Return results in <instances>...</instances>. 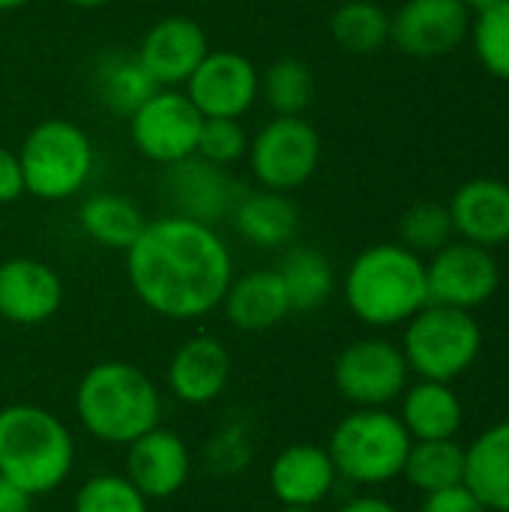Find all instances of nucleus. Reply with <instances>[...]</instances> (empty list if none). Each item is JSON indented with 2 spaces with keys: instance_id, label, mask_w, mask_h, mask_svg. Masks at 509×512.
Returning a JSON list of instances; mask_svg holds the SVG:
<instances>
[{
  "instance_id": "obj_1",
  "label": "nucleus",
  "mask_w": 509,
  "mask_h": 512,
  "mask_svg": "<svg viewBox=\"0 0 509 512\" xmlns=\"http://www.w3.org/2000/svg\"><path fill=\"white\" fill-rule=\"evenodd\" d=\"M126 279L153 315L195 321L222 306L234 279V258L213 225L168 213L147 219L126 249Z\"/></svg>"
},
{
  "instance_id": "obj_2",
  "label": "nucleus",
  "mask_w": 509,
  "mask_h": 512,
  "mask_svg": "<svg viewBox=\"0 0 509 512\" xmlns=\"http://www.w3.org/2000/svg\"><path fill=\"white\" fill-rule=\"evenodd\" d=\"M81 429L111 447H129L162 420V396L153 378L135 363L105 360L90 366L75 387Z\"/></svg>"
},
{
  "instance_id": "obj_3",
  "label": "nucleus",
  "mask_w": 509,
  "mask_h": 512,
  "mask_svg": "<svg viewBox=\"0 0 509 512\" xmlns=\"http://www.w3.org/2000/svg\"><path fill=\"white\" fill-rule=\"evenodd\" d=\"M342 294L354 318L375 330L408 324L429 303L426 261L402 243H375L345 270Z\"/></svg>"
},
{
  "instance_id": "obj_4",
  "label": "nucleus",
  "mask_w": 509,
  "mask_h": 512,
  "mask_svg": "<svg viewBox=\"0 0 509 512\" xmlns=\"http://www.w3.org/2000/svg\"><path fill=\"white\" fill-rule=\"evenodd\" d=\"M69 426L42 405L15 402L0 408V474L27 495L57 492L75 468Z\"/></svg>"
},
{
  "instance_id": "obj_5",
  "label": "nucleus",
  "mask_w": 509,
  "mask_h": 512,
  "mask_svg": "<svg viewBox=\"0 0 509 512\" xmlns=\"http://www.w3.org/2000/svg\"><path fill=\"white\" fill-rule=\"evenodd\" d=\"M18 162L24 174V192L39 201L60 204L84 192L93 177L96 150L78 123L66 117H48L24 135Z\"/></svg>"
},
{
  "instance_id": "obj_6",
  "label": "nucleus",
  "mask_w": 509,
  "mask_h": 512,
  "mask_svg": "<svg viewBox=\"0 0 509 512\" xmlns=\"http://www.w3.org/2000/svg\"><path fill=\"white\" fill-rule=\"evenodd\" d=\"M411 435L387 408H354L327 441L336 474L354 486H384L402 477Z\"/></svg>"
},
{
  "instance_id": "obj_7",
  "label": "nucleus",
  "mask_w": 509,
  "mask_h": 512,
  "mask_svg": "<svg viewBox=\"0 0 509 512\" xmlns=\"http://www.w3.org/2000/svg\"><path fill=\"white\" fill-rule=\"evenodd\" d=\"M399 348L414 375H420L423 381L453 384L477 363L483 351V330L474 312L426 303L405 324Z\"/></svg>"
},
{
  "instance_id": "obj_8",
  "label": "nucleus",
  "mask_w": 509,
  "mask_h": 512,
  "mask_svg": "<svg viewBox=\"0 0 509 512\" xmlns=\"http://www.w3.org/2000/svg\"><path fill=\"white\" fill-rule=\"evenodd\" d=\"M249 168L261 189L294 192L309 183L321 162V135L303 117H273L249 138Z\"/></svg>"
},
{
  "instance_id": "obj_9",
  "label": "nucleus",
  "mask_w": 509,
  "mask_h": 512,
  "mask_svg": "<svg viewBox=\"0 0 509 512\" xmlns=\"http://www.w3.org/2000/svg\"><path fill=\"white\" fill-rule=\"evenodd\" d=\"M126 120L132 147L162 168L195 156L204 123L201 111L177 87H159Z\"/></svg>"
},
{
  "instance_id": "obj_10",
  "label": "nucleus",
  "mask_w": 509,
  "mask_h": 512,
  "mask_svg": "<svg viewBox=\"0 0 509 512\" xmlns=\"http://www.w3.org/2000/svg\"><path fill=\"white\" fill-rule=\"evenodd\" d=\"M408 375L402 348L381 336L345 345L333 363V384L354 408H387L405 393Z\"/></svg>"
},
{
  "instance_id": "obj_11",
  "label": "nucleus",
  "mask_w": 509,
  "mask_h": 512,
  "mask_svg": "<svg viewBox=\"0 0 509 512\" xmlns=\"http://www.w3.org/2000/svg\"><path fill=\"white\" fill-rule=\"evenodd\" d=\"M426 282L429 303L474 312L495 297L501 285V267L492 249L468 240H450L426 261Z\"/></svg>"
},
{
  "instance_id": "obj_12",
  "label": "nucleus",
  "mask_w": 509,
  "mask_h": 512,
  "mask_svg": "<svg viewBox=\"0 0 509 512\" xmlns=\"http://www.w3.org/2000/svg\"><path fill=\"white\" fill-rule=\"evenodd\" d=\"M183 93L201 111V117L243 120V114H249L261 96V72L240 51L210 48L183 84Z\"/></svg>"
},
{
  "instance_id": "obj_13",
  "label": "nucleus",
  "mask_w": 509,
  "mask_h": 512,
  "mask_svg": "<svg viewBox=\"0 0 509 512\" xmlns=\"http://www.w3.org/2000/svg\"><path fill=\"white\" fill-rule=\"evenodd\" d=\"M471 9L459 0H405L390 15V42L420 60L444 57L471 36Z\"/></svg>"
},
{
  "instance_id": "obj_14",
  "label": "nucleus",
  "mask_w": 509,
  "mask_h": 512,
  "mask_svg": "<svg viewBox=\"0 0 509 512\" xmlns=\"http://www.w3.org/2000/svg\"><path fill=\"white\" fill-rule=\"evenodd\" d=\"M162 189L177 216H186L213 228L231 216V207L240 195V189L225 174V168L201 156H189L183 162L165 165Z\"/></svg>"
},
{
  "instance_id": "obj_15",
  "label": "nucleus",
  "mask_w": 509,
  "mask_h": 512,
  "mask_svg": "<svg viewBox=\"0 0 509 512\" xmlns=\"http://www.w3.org/2000/svg\"><path fill=\"white\" fill-rule=\"evenodd\" d=\"M63 306L57 270L39 258H6L0 264V318L18 327H39Z\"/></svg>"
},
{
  "instance_id": "obj_16",
  "label": "nucleus",
  "mask_w": 509,
  "mask_h": 512,
  "mask_svg": "<svg viewBox=\"0 0 509 512\" xmlns=\"http://www.w3.org/2000/svg\"><path fill=\"white\" fill-rule=\"evenodd\" d=\"M210 42L204 27L189 15L159 18L138 42L135 54L159 87H183L198 63L207 57Z\"/></svg>"
},
{
  "instance_id": "obj_17",
  "label": "nucleus",
  "mask_w": 509,
  "mask_h": 512,
  "mask_svg": "<svg viewBox=\"0 0 509 512\" xmlns=\"http://www.w3.org/2000/svg\"><path fill=\"white\" fill-rule=\"evenodd\" d=\"M192 474L189 444L171 429H150L126 447V477L147 501L177 495Z\"/></svg>"
},
{
  "instance_id": "obj_18",
  "label": "nucleus",
  "mask_w": 509,
  "mask_h": 512,
  "mask_svg": "<svg viewBox=\"0 0 509 512\" xmlns=\"http://www.w3.org/2000/svg\"><path fill=\"white\" fill-rule=\"evenodd\" d=\"M168 390L183 405H213L231 381V357L213 336L186 339L168 360Z\"/></svg>"
},
{
  "instance_id": "obj_19",
  "label": "nucleus",
  "mask_w": 509,
  "mask_h": 512,
  "mask_svg": "<svg viewBox=\"0 0 509 512\" xmlns=\"http://www.w3.org/2000/svg\"><path fill=\"white\" fill-rule=\"evenodd\" d=\"M339 474L327 447L291 444L276 453L267 471L273 498L282 507H318L333 492Z\"/></svg>"
},
{
  "instance_id": "obj_20",
  "label": "nucleus",
  "mask_w": 509,
  "mask_h": 512,
  "mask_svg": "<svg viewBox=\"0 0 509 512\" xmlns=\"http://www.w3.org/2000/svg\"><path fill=\"white\" fill-rule=\"evenodd\" d=\"M453 228L462 240L498 249L509 243V183L495 177H477L456 189L447 204Z\"/></svg>"
},
{
  "instance_id": "obj_21",
  "label": "nucleus",
  "mask_w": 509,
  "mask_h": 512,
  "mask_svg": "<svg viewBox=\"0 0 509 512\" xmlns=\"http://www.w3.org/2000/svg\"><path fill=\"white\" fill-rule=\"evenodd\" d=\"M222 312L231 327L243 333H264L291 315V303L276 270H249L231 279L222 297Z\"/></svg>"
},
{
  "instance_id": "obj_22",
  "label": "nucleus",
  "mask_w": 509,
  "mask_h": 512,
  "mask_svg": "<svg viewBox=\"0 0 509 512\" xmlns=\"http://www.w3.org/2000/svg\"><path fill=\"white\" fill-rule=\"evenodd\" d=\"M231 222L246 243L258 249H279L294 240L300 228V210L288 198V192L258 186L237 195L231 207Z\"/></svg>"
},
{
  "instance_id": "obj_23",
  "label": "nucleus",
  "mask_w": 509,
  "mask_h": 512,
  "mask_svg": "<svg viewBox=\"0 0 509 512\" xmlns=\"http://www.w3.org/2000/svg\"><path fill=\"white\" fill-rule=\"evenodd\" d=\"M465 486L489 512H509V420L465 447Z\"/></svg>"
},
{
  "instance_id": "obj_24",
  "label": "nucleus",
  "mask_w": 509,
  "mask_h": 512,
  "mask_svg": "<svg viewBox=\"0 0 509 512\" xmlns=\"http://www.w3.org/2000/svg\"><path fill=\"white\" fill-rule=\"evenodd\" d=\"M402 399V426L411 441H444L456 438L465 420V408L453 384L444 381H417L405 387Z\"/></svg>"
},
{
  "instance_id": "obj_25",
  "label": "nucleus",
  "mask_w": 509,
  "mask_h": 512,
  "mask_svg": "<svg viewBox=\"0 0 509 512\" xmlns=\"http://www.w3.org/2000/svg\"><path fill=\"white\" fill-rule=\"evenodd\" d=\"M93 93L96 99L120 114L129 117L144 99H150L159 84L153 81V75L147 72V66L141 63V57L132 51H108L96 60L93 66Z\"/></svg>"
},
{
  "instance_id": "obj_26",
  "label": "nucleus",
  "mask_w": 509,
  "mask_h": 512,
  "mask_svg": "<svg viewBox=\"0 0 509 512\" xmlns=\"http://www.w3.org/2000/svg\"><path fill=\"white\" fill-rule=\"evenodd\" d=\"M78 225L93 243L126 252L144 231L147 216L132 198L120 192H93L78 207Z\"/></svg>"
},
{
  "instance_id": "obj_27",
  "label": "nucleus",
  "mask_w": 509,
  "mask_h": 512,
  "mask_svg": "<svg viewBox=\"0 0 509 512\" xmlns=\"http://www.w3.org/2000/svg\"><path fill=\"white\" fill-rule=\"evenodd\" d=\"M282 285H285V294H288V303H291V312H315L321 309L333 291H336V273H333V264L327 261L324 252L312 249V246H297V249H288L276 267Z\"/></svg>"
},
{
  "instance_id": "obj_28",
  "label": "nucleus",
  "mask_w": 509,
  "mask_h": 512,
  "mask_svg": "<svg viewBox=\"0 0 509 512\" xmlns=\"http://www.w3.org/2000/svg\"><path fill=\"white\" fill-rule=\"evenodd\" d=\"M402 477L423 495L444 492L465 483V447L456 438L411 441Z\"/></svg>"
},
{
  "instance_id": "obj_29",
  "label": "nucleus",
  "mask_w": 509,
  "mask_h": 512,
  "mask_svg": "<svg viewBox=\"0 0 509 512\" xmlns=\"http://www.w3.org/2000/svg\"><path fill=\"white\" fill-rule=\"evenodd\" d=\"M330 33L348 54H375L390 42V15L375 0H345L330 18Z\"/></svg>"
},
{
  "instance_id": "obj_30",
  "label": "nucleus",
  "mask_w": 509,
  "mask_h": 512,
  "mask_svg": "<svg viewBox=\"0 0 509 512\" xmlns=\"http://www.w3.org/2000/svg\"><path fill=\"white\" fill-rule=\"evenodd\" d=\"M261 93L273 114L279 117H303V111L315 99V75L300 57H279L267 66L261 78Z\"/></svg>"
},
{
  "instance_id": "obj_31",
  "label": "nucleus",
  "mask_w": 509,
  "mask_h": 512,
  "mask_svg": "<svg viewBox=\"0 0 509 512\" xmlns=\"http://www.w3.org/2000/svg\"><path fill=\"white\" fill-rule=\"evenodd\" d=\"M399 237H402L399 243L408 246L411 252H417L420 258L435 255L456 237L450 207L438 204V201H423V204L408 207L399 222Z\"/></svg>"
},
{
  "instance_id": "obj_32",
  "label": "nucleus",
  "mask_w": 509,
  "mask_h": 512,
  "mask_svg": "<svg viewBox=\"0 0 509 512\" xmlns=\"http://www.w3.org/2000/svg\"><path fill=\"white\" fill-rule=\"evenodd\" d=\"M72 512H150V501L126 474H93L78 486Z\"/></svg>"
},
{
  "instance_id": "obj_33",
  "label": "nucleus",
  "mask_w": 509,
  "mask_h": 512,
  "mask_svg": "<svg viewBox=\"0 0 509 512\" xmlns=\"http://www.w3.org/2000/svg\"><path fill=\"white\" fill-rule=\"evenodd\" d=\"M471 39L483 69L501 81H509V0H498L495 6L477 12L471 24Z\"/></svg>"
},
{
  "instance_id": "obj_34",
  "label": "nucleus",
  "mask_w": 509,
  "mask_h": 512,
  "mask_svg": "<svg viewBox=\"0 0 509 512\" xmlns=\"http://www.w3.org/2000/svg\"><path fill=\"white\" fill-rule=\"evenodd\" d=\"M246 153H249V135H246L240 120L204 117L195 156H201V159H207V162H213L219 168H228V165L240 162Z\"/></svg>"
},
{
  "instance_id": "obj_35",
  "label": "nucleus",
  "mask_w": 509,
  "mask_h": 512,
  "mask_svg": "<svg viewBox=\"0 0 509 512\" xmlns=\"http://www.w3.org/2000/svg\"><path fill=\"white\" fill-rule=\"evenodd\" d=\"M420 512H489L471 492L468 486H453V489H444V492H432L423 498V507Z\"/></svg>"
},
{
  "instance_id": "obj_36",
  "label": "nucleus",
  "mask_w": 509,
  "mask_h": 512,
  "mask_svg": "<svg viewBox=\"0 0 509 512\" xmlns=\"http://www.w3.org/2000/svg\"><path fill=\"white\" fill-rule=\"evenodd\" d=\"M24 192V174L18 153L0 147V204H15Z\"/></svg>"
},
{
  "instance_id": "obj_37",
  "label": "nucleus",
  "mask_w": 509,
  "mask_h": 512,
  "mask_svg": "<svg viewBox=\"0 0 509 512\" xmlns=\"http://www.w3.org/2000/svg\"><path fill=\"white\" fill-rule=\"evenodd\" d=\"M33 495H27L21 486H15L9 477L0 474V512H30Z\"/></svg>"
},
{
  "instance_id": "obj_38",
  "label": "nucleus",
  "mask_w": 509,
  "mask_h": 512,
  "mask_svg": "<svg viewBox=\"0 0 509 512\" xmlns=\"http://www.w3.org/2000/svg\"><path fill=\"white\" fill-rule=\"evenodd\" d=\"M336 512H399L387 498H378V495H360V498H351L345 501Z\"/></svg>"
},
{
  "instance_id": "obj_39",
  "label": "nucleus",
  "mask_w": 509,
  "mask_h": 512,
  "mask_svg": "<svg viewBox=\"0 0 509 512\" xmlns=\"http://www.w3.org/2000/svg\"><path fill=\"white\" fill-rule=\"evenodd\" d=\"M465 9H471V15H477V12H483V9H489V6H495L498 0H459Z\"/></svg>"
},
{
  "instance_id": "obj_40",
  "label": "nucleus",
  "mask_w": 509,
  "mask_h": 512,
  "mask_svg": "<svg viewBox=\"0 0 509 512\" xmlns=\"http://www.w3.org/2000/svg\"><path fill=\"white\" fill-rule=\"evenodd\" d=\"M63 3H69V6H75V9H99V6H105V3H111V0H63Z\"/></svg>"
},
{
  "instance_id": "obj_41",
  "label": "nucleus",
  "mask_w": 509,
  "mask_h": 512,
  "mask_svg": "<svg viewBox=\"0 0 509 512\" xmlns=\"http://www.w3.org/2000/svg\"><path fill=\"white\" fill-rule=\"evenodd\" d=\"M30 0H0V12H15L21 6H27Z\"/></svg>"
},
{
  "instance_id": "obj_42",
  "label": "nucleus",
  "mask_w": 509,
  "mask_h": 512,
  "mask_svg": "<svg viewBox=\"0 0 509 512\" xmlns=\"http://www.w3.org/2000/svg\"><path fill=\"white\" fill-rule=\"evenodd\" d=\"M279 512H318V507H279Z\"/></svg>"
},
{
  "instance_id": "obj_43",
  "label": "nucleus",
  "mask_w": 509,
  "mask_h": 512,
  "mask_svg": "<svg viewBox=\"0 0 509 512\" xmlns=\"http://www.w3.org/2000/svg\"><path fill=\"white\" fill-rule=\"evenodd\" d=\"M0 240H3V216H0Z\"/></svg>"
}]
</instances>
